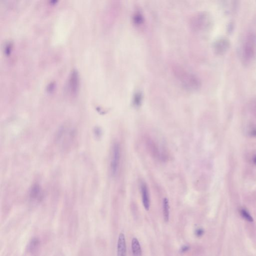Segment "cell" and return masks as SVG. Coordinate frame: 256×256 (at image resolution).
Segmentation results:
<instances>
[{
	"instance_id": "cell-3",
	"label": "cell",
	"mask_w": 256,
	"mask_h": 256,
	"mask_svg": "<svg viewBox=\"0 0 256 256\" xmlns=\"http://www.w3.org/2000/svg\"><path fill=\"white\" fill-rule=\"evenodd\" d=\"M126 243L125 237L123 233H121L119 237L117 245V256H126Z\"/></svg>"
},
{
	"instance_id": "cell-12",
	"label": "cell",
	"mask_w": 256,
	"mask_h": 256,
	"mask_svg": "<svg viewBox=\"0 0 256 256\" xmlns=\"http://www.w3.org/2000/svg\"><path fill=\"white\" fill-rule=\"evenodd\" d=\"M253 162L254 163V164L256 166V155L253 158Z\"/></svg>"
},
{
	"instance_id": "cell-8",
	"label": "cell",
	"mask_w": 256,
	"mask_h": 256,
	"mask_svg": "<svg viewBox=\"0 0 256 256\" xmlns=\"http://www.w3.org/2000/svg\"><path fill=\"white\" fill-rule=\"evenodd\" d=\"M38 244V241L36 239L32 240L31 243L30 245V249L33 250V249H35V248L36 247V246H37Z\"/></svg>"
},
{
	"instance_id": "cell-9",
	"label": "cell",
	"mask_w": 256,
	"mask_h": 256,
	"mask_svg": "<svg viewBox=\"0 0 256 256\" xmlns=\"http://www.w3.org/2000/svg\"><path fill=\"white\" fill-rule=\"evenodd\" d=\"M204 233V231L202 229H198L196 231V235L197 237H201Z\"/></svg>"
},
{
	"instance_id": "cell-6",
	"label": "cell",
	"mask_w": 256,
	"mask_h": 256,
	"mask_svg": "<svg viewBox=\"0 0 256 256\" xmlns=\"http://www.w3.org/2000/svg\"><path fill=\"white\" fill-rule=\"evenodd\" d=\"M240 213L242 217L248 222H252L253 221V218H252L249 212L245 209H242L240 211Z\"/></svg>"
},
{
	"instance_id": "cell-5",
	"label": "cell",
	"mask_w": 256,
	"mask_h": 256,
	"mask_svg": "<svg viewBox=\"0 0 256 256\" xmlns=\"http://www.w3.org/2000/svg\"><path fill=\"white\" fill-rule=\"evenodd\" d=\"M169 208V201L167 198H165L163 200V215L165 221L166 222L169 221L170 215Z\"/></svg>"
},
{
	"instance_id": "cell-7",
	"label": "cell",
	"mask_w": 256,
	"mask_h": 256,
	"mask_svg": "<svg viewBox=\"0 0 256 256\" xmlns=\"http://www.w3.org/2000/svg\"><path fill=\"white\" fill-rule=\"evenodd\" d=\"M40 189L39 186L35 185L33 187L31 192V196L33 198H36L40 195Z\"/></svg>"
},
{
	"instance_id": "cell-11",
	"label": "cell",
	"mask_w": 256,
	"mask_h": 256,
	"mask_svg": "<svg viewBox=\"0 0 256 256\" xmlns=\"http://www.w3.org/2000/svg\"><path fill=\"white\" fill-rule=\"evenodd\" d=\"M190 247L188 246H184L182 248H181L180 252L182 253H185L188 251L189 250Z\"/></svg>"
},
{
	"instance_id": "cell-1",
	"label": "cell",
	"mask_w": 256,
	"mask_h": 256,
	"mask_svg": "<svg viewBox=\"0 0 256 256\" xmlns=\"http://www.w3.org/2000/svg\"><path fill=\"white\" fill-rule=\"evenodd\" d=\"M121 159V148L118 143H116L113 146L112 156H111V171L113 176L117 175L120 166Z\"/></svg>"
},
{
	"instance_id": "cell-10",
	"label": "cell",
	"mask_w": 256,
	"mask_h": 256,
	"mask_svg": "<svg viewBox=\"0 0 256 256\" xmlns=\"http://www.w3.org/2000/svg\"><path fill=\"white\" fill-rule=\"evenodd\" d=\"M250 135L253 137H256V128H254L250 131Z\"/></svg>"
},
{
	"instance_id": "cell-4",
	"label": "cell",
	"mask_w": 256,
	"mask_h": 256,
	"mask_svg": "<svg viewBox=\"0 0 256 256\" xmlns=\"http://www.w3.org/2000/svg\"><path fill=\"white\" fill-rule=\"evenodd\" d=\"M132 250L133 256H142V250L139 242L135 238L132 240Z\"/></svg>"
},
{
	"instance_id": "cell-2",
	"label": "cell",
	"mask_w": 256,
	"mask_h": 256,
	"mask_svg": "<svg viewBox=\"0 0 256 256\" xmlns=\"http://www.w3.org/2000/svg\"><path fill=\"white\" fill-rule=\"evenodd\" d=\"M141 192L143 204L146 210L148 211L150 206V198L148 187L146 184L143 183L141 186Z\"/></svg>"
}]
</instances>
